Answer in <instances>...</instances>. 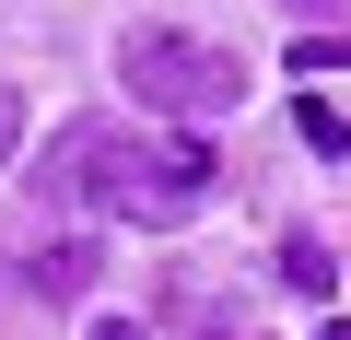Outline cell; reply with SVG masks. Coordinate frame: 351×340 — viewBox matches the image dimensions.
Returning a JSON list of instances; mask_svg holds the SVG:
<instances>
[{
    "label": "cell",
    "instance_id": "6da1fadb",
    "mask_svg": "<svg viewBox=\"0 0 351 340\" xmlns=\"http://www.w3.org/2000/svg\"><path fill=\"white\" fill-rule=\"evenodd\" d=\"M59 188L82 212H117V223H176L211 200V141L199 129H59Z\"/></svg>",
    "mask_w": 351,
    "mask_h": 340
},
{
    "label": "cell",
    "instance_id": "7a4b0ae2",
    "mask_svg": "<svg viewBox=\"0 0 351 340\" xmlns=\"http://www.w3.org/2000/svg\"><path fill=\"white\" fill-rule=\"evenodd\" d=\"M117 71H129V94L141 106H164V117H223V106H246V71H234V47H211V36H176V24H141L129 47H117Z\"/></svg>",
    "mask_w": 351,
    "mask_h": 340
},
{
    "label": "cell",
    "instance_id": "3957f363",
    "mask_svg": "<svg viewBox=\"0 0 351 340\" xmlns=\"http://www.w3.org/2000/svg\"><path fill=\"white\" fill-rule=\"evenodd\" d=\"M94 270H106V258H94L82 235H59V247L36 258V293H59V305H71V293H94Z\"/></svg>",
    "mask_w": 351,
    "mask_h": 340
},
{
    "label": "cell",
    "instance_id": "277c9868",
    "mask_svg": "<svg viewBox=\"0 0 351 340\" xmlns=\"http://www.w3.org/2000/svg\"><path fill=\"white\" fill-rule=\"evenodd\" d=\"M281 282H293V293H328V282H339V258H328L316 235H281Z\"/></svg>",
    "mask_w": 351,
    "mask_h": 340
},
{
    "label": "cell",
    "instance_id": "5b68a950",
    "mask_svg": "<svg viewBox=\"0 0 351 340\" xmlns=\"http://www.w3.org/2000/svg\"><path fill=\"white\" fill-rule=\"evenodd\" d=\"M293 129H304V141H316V152H351V117H339V106H328V94H304V106H293Z\"/></svg>",
    "mask_w": 351,
    "mask_h": 340
},
{
    "label": "cell",
    "instance_id": "8992f818",
    "mask_svg": "<svg viewBox=\"0 0 351 340\" xmlns=\"http://www.w3.org/2000/svg\"><path fill=\"white\" fill-rule=\"evenodd\" d=\"M293 71H351V36H293Z\"/></svg>",
    "mask_w": 351,
    "mask_h": 340
},
{
    "label": "cell",
    "instance_id": "52a82bcc",
    "mask_svg": "<svg viewBox=\"0 0 351 340\" xmlns=\"http://www.w3.org/2000/svg\"><path fill=\"white\" fill-rule=\"evenodd\" d=\"M12 141H24V94L0 82V164H12Z\"/></svg>",
    "mask_w": 351,
    "mask_h": 340
},
{
    "label": "cell",
    "instance_id": "ba28073f",
    "mask_svg": "<svg viewBox=\"0 0 351 340\" xmlns=\"http://www.w3.org/2000/svg\"><path fill=\"white\" fill-rule=\"evenodd\" d=\"M94 340H141V328H129V317H94Z\"/></svg>",
    "mask_w": 351,
    "mask_h": 340
},
{
    "label": "cell",
    "instance_id": "9c48e42d",
    "mask_svg": "<svg viewBox=\"0 0 351 340\" xmlns=\"http://www.w3.org/2000/svg\"><path fill=\"white\" fill-rule=\"evenodd\" d=\"M316 340H351V317H328V328H316Z\"/></svg>",
    "mask_w": 351,
    "mask_h": 340
}]
</instances>
